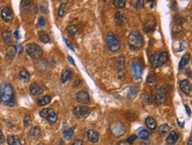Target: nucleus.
<instances>
[{"mask_svg":"<svg viewBox=\"0 0 192 145\" xmlns=\"http://www.w3.org/2000/svg\"><path fill=\"white\" fill-rule=\"evenodd\" d=\"M0 95L2 98V102L5 103V105L7 106H14L15 105V101H14V93L13 89L10 84L4 83L0 87Z\"/></svg>","mask_w":192,"mask_h":145,"instance_id":"f257e3e1","label":"nucleus"},{"mask_svg":"<svg viewBox=\"0 0 192 145\" xmlns=\"http://www.w3.org/2000/svg\"><path fill=\"white\" fill-rule=\"evenodd\" d=\"M168 58V54L167 52H156L154 53L151 57V64L152 66V67L154 68H158L159 66H163Z\"/></svg>","mask_w":192,"mask_h":145,"instance_id":"f03ea898","label":"nucleus"},{"mask_svg":"<svg viewBox=\"0 0 192 145\" xmlns=\"http://www.w3.org/2000/svg\"><path fill=\"white\" fill-rule=\"evenodd\" d=\"M143 36L138 32H132L128 36V44L132 49H140L143 45Z\"/></svg>","mask_w":192,"mask_h":145,"instance_id":"7ed1b4c3","label":"nucleus"},{"mask_svg":"<svg viewBox=\"0 0 192 145\" xmlns=\"http://www.w3.org/2000/svg\"><path fill=\"white\" fill-rule=\"evenodd\" d=\"M152 98L157 105L163 104L166 101V90L162 87H155L151 89Z\"/></svg>","mask_w":192,"mask_h":145,"instance_id":"20e7f679","label":"nucleus"},{"mask_svg":"<svg viewBox=\"0 0 192 145\" xmlns=\"http://www.w3.org/2000/svg\"><path fill=\"white\" fill-rule=\"evenodd\" d=\"M27 52L34 60H39L43 56V50L36 44H28L27 46Z\"/></svg>","mask_w":192,"mask_h":145,"instance_id":"39448f33","label":"nucleus"},{"mask_svg":"<svg viewBox=\"0 0 192 145\" xmlns=\"http://www.w3.org/2000/svg\"><path fill=\"white\" fill-rule=\"evenodd\" d=\"M106 44L109 50L112 51H117L121 47V43L119 38L113 33L108 34V36H106Z\"/></svg>","mask_w":192,"mask_h":145,"instance_id":"423d86ee","label":"nucleus"},{"mask_svg":"<svg viewBox=\"0 0 192 145\" xmlns=\"http://www.w3.org/2000/svg\"><path fill=\"white\" fill-rule=\"evenodd\" d=\"M40 116L44 119H46L50 123L53 124L58 121V116L55 111L51 109L45 108L40 111Z\"/></svg>","mask_w":192,"mask_h":145,"instance_id":"0eeeda50","label":"nucleus"},{"mask_svg":"<svg viewBox=\"0 0 192 145\" xmlns=\"http://www.w3.org/2000/svg\"><path fill=\"white\" fill-rule=\"evenodd\" d=\"M73 112L77 118H86L90 115L91 109L85 105H79L74 108Z\"/></svg>","mask_w":192,"mask_h":145,"instance_id":"6e6552de","label":"nucleus"},{"mask_svg":"<svg viewBox=\"0 0 192 145\" xmlns=\"http://www.w3.org/2000/svg\"><path fill=\"white\" fill-rule=\"evenodd\" d=\"M111 131L113 133V135L119 137L121 135H122L125 132V127L122 123H121L120 121H114L111 124Z\"/></svg>","mask_w":192,"mask_h":145,"instance_id":"1a4fd4ad","label":"nucleus"},{"mask_svg":"<svg viewBox=\"0 0 192 145\" xmlns=\"http://www.w3.org/2000/svg\"><path fill=\"white\" fill-rule=\"evenodd\" d=\"M76 101L80 104L87 105L90 103V96L86 91H79L76 95Z\"/></svg>","mask_w":192,"mask_h":145,"instance_id":"9d476101","label":"nucleus"},{"mask_svg":"<svg viewBox=\"0 0 192 145\" xmlns=\"http://www.w3.org/2000/svg\"><path fill=\"white\" fill-rule=\"evenodd\" d=\"M1 17L2 19L5 21V22H9L12 21L13 19V12L12 11L11 8L9 7H5L2 11H1Z\"/></svg>","mask_w":192,"mask_h":145,"instance_id":"9b49d317","label":"nucleus"},{"mask_svg":"<svg viewBox=\"0 0 192 145\" xmlns=\"http://www.w3.org/2000/svg\"><path fill=\"white\" fill-rule=\"evenodd\" d=\"M180 88H181V91L186 94L189 95L191 91V85L190 83V82L188 80H183L180 82Z\"/></svg>","mask_w":192,"mask_h":145,"instance_id":"f8f14e48","label":"nucleus"},{"mask_svg":"<svg viewBox=\"0 0 192 145\" xmlns=\"http://www.w3.org/2000/svg\"><path fill=\"white\" fill-rule=\"evenodd\" d=\"M29 89H30L31 94L34 95V96H39V95H41L44 92L43 88L40 85L36 84V83H32V84L30 85Z\"/></svg>","mask_w":192,"mask_h":145,"instance_id":"ddd939ff","label":"nucleus"},{"mask_svg":"<svg viewBox=\"0 0 192 145\" xmlns=\"http://www.w3.org/2000/svg\"><path fill=\"white\" fill-rule=\"evenodd\" d=\"M132 71H133V73L136 79H141L143 70H142V66L139 63H134L132 65Z\"/></svg>","mask_w":192,"mask_h":145,"instance_id":"4468645a","label":"nucleus"},{"mask_svg":"<svg viewBox=\"0 0 192 145\" xmlns=\"http://www.w3.org/2000/svg\"><path fill=\"white\" fill-rule=\"evenodd\" d=\"M150 18H151L150 20H146L145 24H144V30L145 32H147V33L151 32L154 29V27H155V21H154V19L151 16H150Z\"/></svg>","mask_w":192,"mask_h":145,"instance_id":"2eb2a0df","label":"nucleus"},{"mask_svg":"<svg viewBox=\"0 0 192 145\" xmlns=\"http://www.w3.org/2000/svg\"><path fill=\"white\" fill-rule=\"evenodd\" d=\"M87 135H88V139L91 143H97L99 139V135H98V133L93 129H91L88 131L87 133Z\"/></svg>","mask_w":192,"mask_h":145,"instance_id":"dca6fc26","label":"nucleus"},{"mask_svg":"<svg viewBox=\"0 0 192 145\" xmlns=\"http://www.w3.org/2000/svg\"><path fill=\"white\" fill-rule=\"evenodd\" d=\"M178 138H179L178 134L174 132V131H173V132H171L169 134V135L167 138V143L168 145H174L177 142Z\"/></svg>","mask_w":192,"mask_h":145,"instance_id":"f3484780","label":"nucleus"},{"mask_svg":"<svg viewBox=\"0 0 192 145\" xmlns=\"http://www.w3.org/2000/svg\"><path fill=\"white\" fill-rule=\"evenodd\" d=\"M73 77V73L71 72V70L69 69H64L63 72H62V74H61V82L63 83L67 82L68 81H70Z\"/></svg>","mask_w":192,"mask_h":145,"instance_id":"a211bd4d","label":"nucleus"},{"mask_svg":"<svg viewBox=\"0 0 192 145\" xmlns=\"http://www.w3.org/2000/svg\"><path fill=\"white\" fill-rule=\"evenodd\" d=\"M145 124H146L147 127L151 130H154L157 127V122L152 117H147L145 120Z\"/></svg>","mask_w":192,"mask_h":145,"instance_id":"6ab92c4d","label":"nucleus"},{"mask_svg":"<svg viewBox=\"0 0 192 145\" xmlns=\"http://www.w3.org/2000/svg\"><path fill=\"white\" fill-rule=\"evenodd\" d=\"M40 134H41L40 128H39L38 127H33L30 129V131H29V133H28V135H29V137H31V138H38V137L40 136Z\"/></svg>","mask_w":192,"mask_h":145,"instance_id":"aec40b11","label":"nucleus"},{"mask_svg":"<svg viewBox=\"0 0 192 145\" xmlns=\"http://www.w3.org/2000/svg\"><path fill=\"white\" fill-rule=\"evenodd\" d=\"M63 134H64V137L67 139V140H70L72 137H73V134H74V129L71 128V127H64L63 129Z\"/></svg>","mask_w":192,"mask_h":145,"instance_id":"412c9836","label":"nucleus"},{"mask_svg":"<svg viewBox=\"0 0 192 145\" xmlns=\"http://www.w3.org/2000/svg\"><path fill=\"white\" fill-rule=\"evenodd\" d=\"M7 143L9 145H22L20 139L17 136L11 135L7 138Z\"/></svg>","mask_w":192,"mask_h":145,"instance_id":"4be33fe9","label":"nucleus"},{"mask_svg":"<svg viewBox=\"0 0 192 145\" xmlns=\"http://www.w3.org/2000/svg\"><path fill=\"white\" fill-rule=\"evenodd\" d=\"M190 55L189 54V53H187V54H185V55H183L182 56V58H181V62H180V65H179V68L180 69H182L188 63H189V61H190Z\"/></svg>","mask_w":192,"mask_h":145,"instance_id":"5701e85b","label":"nucleus"},{"mask_svg":"<svg viewBox=\"0 0 192 145\" xmlns=\"http://www.w3.org/2000/svg\"><path fill=\"white\" fill-rule=\"evenodd\" d=\"M115 20H116V23L120 25V26H122V25L125 24V17L121 12H116Z\"/></svg>","mask_w":192,"mask_h":145,"instance_id":"b1692460","label":"nucleus"},{"mask_svg":"<svg viewBox=\"0 0 192 145\" xmlns=\"http://www.w3.org/2000/svg\"><path fill=\"white\" fill-rule=\"evenodd\" d=\"M17 51V49L15 46H9L8 49H7V51H6V55H7V58L8 59H12L14 56H15V53Z\"/></svg>","mask_w":192,"mask_h":145,"instance_id":"393cba45","label":"nucleus"},{"mask_svg":"<svg viewBox=\"0 0 192 145\" xmlns=\"http://www.w3.org/2000/svg\"><path fill=\"white\" fill-rule=\"evenodd\" d=\"M51 97H49V96H45V97H44L43 98L39 99V100L37 101V104H38V105H39V106H44V105H48V104L51 102Z\"/></svg>","mask_w":192,"mask_h":145,"instance_id":"a878e982","label":"nucleus"},{"mask_svg":"<svg viewBox=\"0 0 192 145\" xmlns=\"http://www.w3.org/2000/svg\"><path fill=\"white\" fill-rule=\"evenodd\" d=\"M170 130V127L168 125H167V124H163V125H161L160 127H159V128H158V134H162V135H164V134H167L169 132Z\"/></svg>","mask_w":192,"mask_h":145,"instance_id":"bb28decb","label":"nucleus"},{"mask_svg":"<svg viewBox=\"0 0 192 145\" xmlns=\"http://www.w3.org/2000/svg\"><path fill=\"white\" fill-rule=\"evenodd\" d=\"M19 77H20V79L23 81V82H27V81H28L29 80V77H30V75H29V73L28 72V71H26V70H22L20 73H19Z\"/></svg>","mask_w":192,"mask_h":145,"instance_id":"cd10ccee","label":"nucleus"},{"mask_svg":"<svg viewBox=\"0 0 192 145\" xmlns=\"http://www.w3.org/2000/svg\"><path fill=\"white\" fill-rule=\"evenodd\" d=\"M39 39H40V41L43 42L44 44H47V43H49V42L51 41L50 36H49V35H48L47 33H45V32H41V33L39 34Z\"/></svg>","mask_w":192,"mask_h":145,"instance_id":"c85d7f7f","label":"nucleus"},{"mask_svg":"<svg viewBox=\"0 0 192 145\" xmlns=\"http://www.w3.org/2000/svg\"><path fill=\"white\" fill-rule=\"evenodd\" d=\"M3 39L5 44H9L11 42V32L9 30H5L3 32Z\"/></svg>","mask_w":192,"mask_h":145,"instance_id":"c756f323","label":"nucleus"},{"mask_svg":"<svg viewBox=\"0 0 192 145\" xmlns=\"http://www.w3.org/2000/svg\"><path fill=\"white\" fill-rule=\"evenodd\" d=\"M68 32L70 36H74L78 32V27L74 26V25L69 26L68 27Z\"/></svg>","mask_w":192,"mask_h":145,"instance_id":"7c9ffc66","label":"nucleus"},{"mask_svg":"<svg viewBox=\"0 0 192 145\" xmlns=\"http://www.w3.org/2000/svg\"><path fill=\"white\" fill-rule=\"evenodd\" d=\"M149 135H150V133L147 131V130H141L139 134H138V136H139V138H141V139H143V140H146L148 139V137H149Z\"/></svg>","mask_w":192,"mask_h":145,"instance_id":"2f4dec72","label":"nucleus"},{"mask_svg":"<svg viewBox=\"0 0 192 145\" xmlns=\"http://www.w3.org/2000/svg\"><path fill=\"white\" fill-rule=\"evenodd\" d=\"M113 3V5L118 8H123V7H125V5H126L125 1H123V0H114Z\"/></svg>","mask_w":192,"mask_h":145,"instance_id":"473e14b6","label":"nucleus"},{"mask_svg":"<svg viewBox=\"0 0 192 145\" xmlns=\"http://www.w3.org/2000/svg\"><path fill=\"white\" fill-rule=\"evenodd\" d=\"M65 12H66V4H61L58 9V16L63 17L65 15Z\"/></svg>","mask_w":192,"mask_h":145,"instance_id":"72a5a7b5","label":"nucleus"},{"mask_svg":"<svg viewBox=\"0 0 192 145\" xmlns=\"http://www.w3.org/2000/svg\"><path fill=\"white\" fill-rule=\"evenodd\" d=\"M184 21H185V19L181 15H176L174 17V22L177 25H181Z\"/></svg>","mask_w":192,"mask_h":145,"instance_id":"f704fd0d","label":"nucleus"},{"mask_svg":"<svg viewBox=\"0 0 192 145\" xmlns=\"http://www.w3.org/2000/svg\"><path fill=\"white\" fill-rule=\"evenodd\" d=\"M155 80H156V77H155L154 72H151L147 77V82L148 83H153L155 82Z\"/></svg>","mask_w":192,"mask_h":145,"instance_id":"c9c22d12","label":"nucleus"},{"mask_svg":"<svg viewBox=\"0 0 192 145\" xmlns=\"http://www.w3.org/2000/svg\"><path fill=\"white\" fill-rule=\"evenodd\" d=\"M41 66L42 67H41V70L40 71H45L46 69V67H47V61L45 60H41V61H39L38 63H36V66Z\"/></svg>","mask_w":192,"mask_h":145,"instance_id":"e433bc0d","label":"nucleus"},{"mask_svg":"<svg viewBox=\"0 0 192 145\" xmlns=\"http://www.w3.org/2000/svg\"><path fill=\"white\" fill-rule=\"evenodd\" d=\"M24 125H25V127H29L30 125H31V119H30V117L28 116V115H26L25 117H24Z\"/></svg>","mask_w":192,"mask_h":145,"instance_id":"4c0bfd02","label":"nucleus"},{"mask_svg":"<svg viewBox=\"0 0 192 145\" xmlns=\"http://www.w3.org/2000/svg\"><path fill=\"white\" fill-rule=\"evenodd\" d=\"M142 97H143V99H144V103H146L148 105H151V98L149 97L147 94H143L142 95Z\"/></svg>","mask_w":192,"mask_h":145,"instance_id":"58836bf2","label":"nucleus"},{"mask_svg":"<svg viewBox=\"0 0 192 145\" xmlns=\"http://www.w3.org/2000/svg\"><path fill=\"white\" fill-rule=\"evenodd\" d=\"M136 138H137V136H136V134H133V135H131L130 137H128V138L127 139L126 142H127V143H129V144H130V143H133L136 140Z\"/></svg>","mask_w":192,"mask_h":145,"instance_id":"ea45409f","label":"nucleus"},{"mask_svg":"<svg viewBox=\"0 0 192 145\" xmlns=\"http://www.w3.org/2000/svg\"><path fill=\"white\" fill-rule=\"evenodd\" d=\"M38 25H39V27H45V20L44 17H41V18L39 19Z\"/></svg>","mask_w":192,"mask_h":145,"instance_id":"a19ab883","label":"nucleus"},{"mask_svg":"<svg viewBox=\"0 0 192 145\" xmlns=\"http://www.w3.org/2000/svg\"><path fill=\"white\" fill-rule=\"evenodd\" d=\"M144 1H137L136 4V8H142L144 6Z\"/></svg>","mask_w":192,"mask_h":145,"instance_id":"79ce46f5","label":"nucleus"},{"mask_svg":"<svg viewBox=\"0 0 192 145\" xmlns=\"http://www.w3.org/2000/svg\"><path fill=\"white\" fill-rule=\"evenodd\" d=\"M72 145H82V141L81 140V139H76Z\"/></svg>","mask_w":192,"mask_h":145,"instance_id":"37998d69","label":"nucleus"},{"mask_svg":"<svg viewBox=\"0 0 192 145\" xmlns=\"http://www.w3.org/2000/svg\"><path fill=\"white\" fill-rule=\"evenodd\" d=\"M4 141H5V137H4V134L3 133L0 131V144H2L3 143H4Z\"/></svg>","mask_w":192,"mask_h":145,"instance_id":"c03bdc74","label":"nucleus"},{"mask_svg":"<svg viewBox=\"0 0 192 145\" xmlns=\"http://www.w3.org/2000/svg\"><path fill=\"white\" fill-rule=\"evenodd\" d=\"M65 42H66V44H67V45H68V47H69V48L71 49V50H74V48H73V46H72V45H71V44H70V42H69V41H68V39H65Z\"/></svg>","mask_w":192,"mask_h":145,"instance_id":"a18cd8bd","label":"nucleus"},{"mask_svg":"<svg viewBox=\"0 0 192 145\" xmlns=\"http://www.w3.org/2000/svg\"><path fill=\"white\" fill-rule=\"evenodd\" d=\"M68 60H69V62L73 65V66H75V63H74V60L72 59V57L71 56H68Z\"/></svg>","mask_w":192,"mask_h":145,"instance_id":"49530a36","label":"nucleus"},{"mask_svg":"<svg viewBox=\"0 0 192 145\" xmlns=\"http://www.w3.org/2000/svg\"><path fill=\"white\" fill-rule=\"evenodd\" d=\"M18 49H19V53H22L23 51V47L21 45V44H18Z\"/></svg>","mask_w":192,"mask_h":145,"instance_id":"de8ad7c7","label":"nucleus"},{"mask_svg":"<svg viewBox=\"0 0 192 145\" xmlns=\"http://www.w3.org/2000/svg\"><path fill=\"white\" fill-rule=\"evenodd\" d=\"M14 37H15L16 39H19V38H20V36H19V31H18V30H16V31L14 32Z\"/></svg>","mask_w":192,"mask_h":145,"instance_id":"09e8293b","label":"nucleus"},{"mask_svg":"<svg viewBox=\"0 0 192 145\" xmlns=\"http://www.w3.org/2000/svg\"><path fill=\"white\" fill-rule=\"evenodd\" d=\"M119 145H130L129 143H127V142H121L120 143H119Z\"/></svg>","mask_w":192,"mask_h":145,"instance_id":"8fccbe9b","label":"nucleus"},{"mask_svg":"<svg viewBox=\"0 0 192 145\" xmlns=\"http://www.w3.org/2000/svg\"><path fill=\"white\" fill-rule=\"evenodd\" d=\"M188 145H192L191 137H190V139H189V141H188Z\"/></svg>","mask_w":192,"mask_h":145,"instance_id":"3c124183","label":"nucleus"},{"mask_svg":"<svg viewBox=\"0 0 192 145\" xmlns=\"http://www.w3.org/2000/svg\"><path fill=\"white\" fill-rule=\"evenodd\" d=\"M2 102V98H1V95H0V103Z\"/></svg>","mask_w":192,"mask_h":145,"instance_id":"603ef678","label":"nucleus"}]
</instances>
